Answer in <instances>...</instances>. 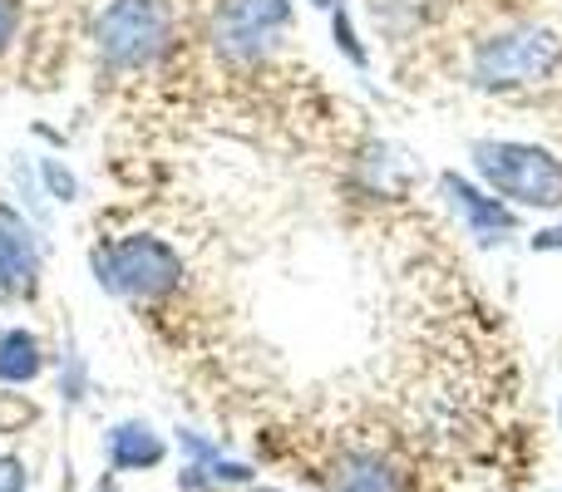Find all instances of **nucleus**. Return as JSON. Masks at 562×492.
I'll return each mask as SVG.
<instances>
[{"mask_svg": "<svg viewBox=\"0 0 562 492\" xmlns=\"http://www.w3.org/2000/svg\"><path fill=\"white\" fill-rule=\"evenodd\" d=\"M469 84L479 94L514 99L528 89H543L562 75V35L543 20H504L474 35L464 65Z\"/></svg>", "mask_w": 562, "mask_h": 492, "instance_id": "nucleus-1", "label": "nucleus"}, {"mask_svg": "<svg viewBox=\"0 0 562 492\" xmlns=\"http://www.w3.org/2000/svg\"><path fill=\"white\" fill-rule=\"evenodd\" d=\"M183 39V15L173 0H104L89 20V45L104 75H154Z\"/></svg>", "mask_w": 562, "mask_h": 492, "instance_id": "nucleus-2", "label": "nucleus"}, {"mask_svg": "<svg viewBox=\"0 0 562 492\" xmlns=\"http://www.w3.org/2000/svg\"><path fill=\"white\" fill-rule=\"evenodd\" d=\"M89 276L104 296L128 300V306H158V300L178 296L188 281V261L168 237L134 227L119 237H99L89 247Z\"/></svg>", "mask_w": 562, "mask_h": 492, "instance_id": "nucleus-3", "label": "nucleus"}, {"mask_svg": "<svg viewBox=\"0 0 562 492\" xmlns=\"http://www.w3.org/2000/svg\"><path fill=\"white\" fill-rule=\"evenodd\" d=\"M469 173L494 187L508 207L524 217H558L562 213V153L538 138H474L469 144Z\"/></svg>", "mask_w": 562, "mask_h": 492, "instance_id": "nucleus-4", "label": "nucleus"}, {"mask_svg": "<svg viewBox=\"0 0 562 492\" xmlns=\"http://www.w3.org/2000/svg\"><path fill=\"white\" fill-rule=\"evenodd\" d=\"M296 20V0H217L207 20V45L227 69H262L277 59Z\"/></svg>", "mask_w": 562, "mask_h": 492, "instance_id": "nucleus-5", "label": "nucleus"}, {"mask_svg": "<svg viewBox=\"0 0 562 492\" xmlns=\"http://www.w3.org/2000/svg\"><path fill=\"white\" fill-rule=\"evenodd\" d=\"M439 203L449 207V217L459 222V232L469 237V247L479 251H504L518 237H528V222L518 207H508L494 187H484L474 173H459V168H439L435 173Z\"/></svg>", "mask_w": 562, "mask_h": 492, "instance_id": "nucleus-6", "label": "nucleus"}, {"mask_svg": "<svg viewBox=\"0 0 562 492\" xmlns=\"http://www.w3.org/2000/svg\"><path fill=\"white\" fill-rule=\"evenodd\" d=\"M40 276H45V227L15 197H0V300H35Z\"/></svg>", "mask_w": 562, "mask_h": 492, "instance_id": "nucleus-7", "label": "nucleus"}, {"mask_svg": "<svg viewBox=\"0 0 562 492\" xmlns=\"http://www.w3.org/2000/svg\"><path fill=\"white\" fill-rule=\"evenodd\" d=\"M104 458L119 478L148 473V468H158L168 458V438L158 434L148 419H119V424L104 434Z\"/></svg>", "mask_w": 562, "mask_h": 492, "instance_id": "nucleus-8", "label": "nucleus"}, {"mask_svg": "<svg viewBox=\"0 0 562 492\" xmlns=\"http://www.w3.org/2000/svg\"><path fill=\"white\" fill-rule=\"evenodd\" d=\"M326 488L330 492H409L405 473H400L390 458L370 454V448H350V454H340L326 473Z\"/></svg>", "mask_w": 562, "mask_h": 492, "instance_id": "nucleus-9", "label": "nucleus"}, {"mask_svg": "<svg viewBox=\"0 0 562 492\" xmlns=\"http://www.w3.org/2000/svg\"><path fill=\"white\" fill-rule=\"evenodd\" d=\"M45 369H49V350L35 330L30 325H0V385L25 389V385H35Z\"/></svg>", "mask_w": 562, "mask_h": 492, "instance_id": "nucleus-10", "label": "nucleus"}, {"mask_svg": "<svg viewBox=\"0 0 562 492\" xmlns=\"http://www.w3.org/2000/svg\"><path fill=\"white\" fill-rule=\"evenodd\" d=\"M356 168L370 173V193L375 197H395V193H405V183H409V163L390 144H366Z\"/></svg>", "mask_w": 562, "mask_h": 492, "instance_id": "nucleus-11", "label": "nucleus"}, {"mask_svg": "<svg viewBox=\"0 0 562 492\" xmlns=\"http://www.w3.org/2000/svg\"><path fill=\"white\" fill-rule=\"evenodd\" d=\"M10 197H15V203L25 207V213L35 217L40 227H49V213H55V203H49L45 187H40L35 153H15V158H10Z\"/></svg>", "mask_w": 562, "mask_h": 492, "instance_id": "nucleus-12", "label": "nucleus"}, {"mask_svg": "<svg viewBox=\"0 0 562 492\" xmlns=\"http://www.w3.org/2000/svg\"><path fill=\"white\" fill-rule=\"evenodd\" d=\"M330 49H336L340 59H346L350 69H360V75H366L370 65H375V55H370V45H366V35H360V25H356V10L346 5V0H340L336 10H330Z\"/></svg>", "mask_w": 562, "mask_h": 492, "instance_id": "nucleus-13", "label": "nucleus"}, {"mask_svg": "<svg viewBox=\"0 0 562 492\" xmlns=\"http://www.w3.org/2000/svg\"><path fill=\"white\" fill-rule=\"evenodd\" d=\"M35 168H40V187H45L49 203L55 207H75L79 203L85 187H79V173L65 163V158L59 153H35Z\"/></svg>", "mask_w": 562, "mask_h": 492, "instance_id": "nucleus-14", "label": "nucleus"}, {"mask_svg": "<svg viewBox=\"0 0 562 492\" xmlns=\"http://www.w3.org/2000/svg\"><path fill=\"white\" fill-rule=\"evenodd\" d=\"M89 359L79 355V345H65L59 350V404L65 409H79L89 399Z\"/></svg>", "mask_w": 562, "mask_h": 492, "instance_id": "nucleus-15", "label": "nucleus"}, {"mask_svg": "<svg viewBox=\"0 0 562 492\" xmlns=\"http://www.w3.org/2000/svg\"><path fill=\"white\" fill-rule=\"evenodd\" d=\"M173 444H178V454H183V464H213V458L223 454V444L207 438L203 428H178Z\"/></svg>", "mask_w": 562, "mask_h": 492, "instance_id": "nucleus-16", "label": "nucleus"}, {"mask_svg": "<svg viewBox=\"0 0 562 492\" xmlns=\"http://www.w3.org/2000/svg\"><path fill=\"white\" fill-rule=\"evenodd\" d=\"M20 30H25V0H0V59L20 45Z\"/></svg>", "mask_w": 562, "mask_h": 492, "instance_id": "nucleus-17", "label": "nucleus"}, {"mask_svg": "<svg viewBox=\"0 0 562 492\" xmlns=\"http://www.w3.org/2000/svg\"><path fill=\"white\" fill-rule=\"evenodd\" d=\"M524 242H528V251H533V256H562V213L548 217V222H538L533 232L524 237Z\"/></svg>", "mask_w": 562, "mask_h": 492, "instance_id": "nucleus-18", "label": "nucleus"}, {"mask_svg": "<svg viewBox=\"0 0 562 492\" xmlns=\"http://www.w3.org/2000/svg\"><path fill=\"white\" fill-rule=\"evenodd\" d=\"M30 488V473L15 454H0V492H25Z\"/></svg>", "mask_w": 562, "mask_h": 492, "instance_id": "nucleus-19", "label": "nucleus"}, {"mask_svg": "<svg viewBox=\"0 0 562 492\" xmlns=\"http://www.w3.org/2000/svg\"><path fill=\"white\" fill-rule=\"evenodd\" d=\"M306 5H311V10H321V15H330V10H336L340 0H306Z\"/></svg>", "mask_w": 562, "mask_h": 492, "instance_id": "nucleus-20", "label": "nucleus"}, {"mask_svg": "<svg viewBox=\"0 0 562 492\" xmlns=\"http://www.w3.org/2000/svg\"><path fill=\"white\" fill-rule=\"evenodd\" d=\"M247 492H286V488H247Z\"/></svg>", "mask_w": 562, "mask_h": 492, "instance_id": "nucleus-21", "label": "nucleus"}, {"mask_svg": "<svg viewBox=\"0 0 562 492\" xmlns=\"http://www.w3.org/2000/svg\"><path fill=\"white\" fill-rule=\"evenodd\" d=\"M558 424H562V404H558Z\"/></svg>", "mask_w": 562, "mask_h": 492, "instance_id": "nucleus-22", "label": "nucleus"}, {"mask_svg": "<svg viewBox=\"0 0 562 492\" xmlns=\"http://www.w3.org/2000/svg\"><path fill=\"white\" fill-rule=\"evenodd\" d=\"M558 492H562V488H558Z\"/></svg>", "mask_w": 562, "mask_h": 492, "instance_id": "nucleus-23", "label": "nucleus"}]
</instances>
